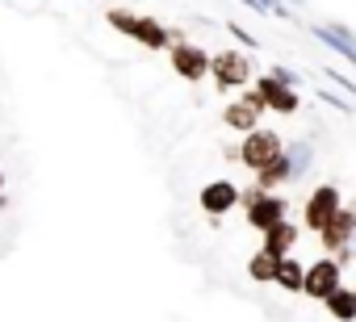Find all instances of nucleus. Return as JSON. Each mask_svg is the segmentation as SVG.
<instances>
[{
    "instance_id": "f257e3e1",
    "label": "nucleus",
    "mask_w": 356,
    "mask_h": 322,
    "mask_svg": "<svg viewBox=\"0 0 356 322\" xmlns=\"http://www.w3.org/2000/svg\"><path fill=\"white\" fill-rule=\"evenodd\" d=\"M239 205H243V214H248V226L252 230H273L277 222H285V214H289V201L281 197V193H268V189H260V185H252V189H243L239 193Z\"/></svg>"
},
{
    "instance_id": "f03ea898",
    "label": "nucleus",
    "mask_w": 356,
    "mask_h": 322,
    "mask_svg": "<svg viewBox=\"0 0 356 322\" xmlns=\"http://www.w3.org/2000/svg\"><path fill=\"white\" fill-rule=\"evenodd\" d=\"M105 22H109L113 30L130 34V38H134L138 46H147V51H168V46H172L168 30H163L155 17H138V13H130V9H109Z\"/></svg>"
},
{
    "instance_id": "7ed1b4c3",
    "label": "nucleus",
    "mask_w": 356,
    "mask_h": 322,
    "mask_svg": "<svg viewBox=\"0 0 356 322\" xmlns=\"http://www.w3.org/2000/svg\"><path fill=\"white\" fill-rule=\"evenodd\" d=\"M210 80L218 92H243L252 84V59L243 51H218L210 59Z\"/></svg>"
},
{
    "instance_id": "20e7f679",
    "label": "nucleus",
    "mask_w": 356,
    "mask_h": 322,
    "mask_svg": "<svg viewBox=\"0 0 356 322\" xmlns=\"http://www.w3.org/2000/svg\"><path fill=\"white\" fill-rule=\"evenodd\" d=\"M285 155V142H281V134L277 130H252V134H243V142H239V164L243 168H252V172H264L273 159H281Z\"/></svg>"
},
{
    "instance_id": "39448f33",
    "label": "nucleus",
    "mask_w": 356,
    "mask_h": 322,
    "mask_svg": "<svg viewBox=\"0 0 356 322\" xmlns=\"http://www.w3.org/2000/svg\"><path fill=\"white\" fill-rule=\"evenodd\" d=\"M268 109H264V96L256 92V84L252 88H243L227 109H222V121H227V130H235V134H252V130H260V117H264Z\"/></svg>"
},
{
    "instance_id": "423d86ee",
    "label": "nucleus",
    "mask_w": 356,
    "mask_h": 322,
    "mask_svg": "<svg viewBox=\"0 0 356 322\" xmlns=\"http://www.w3.org/2000/svg\"><path fill=\"white\" fill-rule=\"evenodd\" d=\"M339 210H343V197H339L335 185H318V189H310V197H306V205H302V230L323 235V226H327Z\"/></svg>"
},
{
    "instance_id": "0eeeda50",
    "label": "nucleus",
    "mask_w": 356,
    "mask_h": 322,
    "mask_svg": "<svg viewBox=\"0 0 356 322\" xmlns=\"http://www.w3.org/2000/svg\"><path fill=\"white\" fill-rule=\"evenodd\" d=\"M335 289H343V260H335V255H318L314 264H306V285H302L306 297L327 301Z\"/></svg>"
},
{
    "instance_id": "6e6552de",
    "label": "nucleus",
    "mask_w": 356,
    "mask_h": 322,
    "mask_svg": "<svg viewBox=\"0 0 356 322\" xmlns=\"http://www.w3.org/2000/svg\"><path fill=\"white\" fill-rule=\"evenodd\" d=\"M210 51L206 46H193V42H176V46H168V63H172V71L181 76L185 84H202V80H210Z\"/></svg>"
},
{
    "instance_id": "1a4fd4ad",
    "label": "nucleus",
    "mask_w": 356,
    "mask_h": 322,
    "mask_svg": "<svg viewBox=\"0 0 356 322\" xmlns=\"http://www.w3.org/2000/svg\"><path fill=\"white\" fill-rule=\"evenodd\" d=\"M352 235H356V214L343 205L327 226H323V235H318V243H323V251H331L335 260H348V247H352Z\"/></svg>"
},
{
    "instance_id": "9d476101",
    "label": "nucleus",
    "mask_w": 356,
    "mask_h": 322,
    "mask_svg": "<svg viewBox=\"0 0 356 322\" xmlns=\"http://www.w3.org/2000/svg\"><path fill=\"white\" fill-rule=\"evenodd\" d=\"M256 92L264 96V109H273V113H281V117H293V113L302 109V101H298V88L281 84L277 76H260V80H256Z\"/></svg>"
},
{
    "instance_id": "9b49d317",
    "label": "nucleus",
    "mask_w": 356,
    "mask_h": 322,
    "mask_svg": "<svg viewBox=\"0 0 356 322\" xmlns=\"http://www.w3.org/2000/svg\"><path fill=\"white\" fill-rule=\"evenodd\" d=\"M202 210L210 214V218H222V214H231L235 205H239V189L231 185V180H214V185H206L202 189Z\"/></svg>"
},
{
    "instance_id": "f8f14e48",
    "label": "nucleus",
    "mask_w": 356,
    "mask_h": 322,
    "mask_svg": "<svg viewBox=\"0 0 356 322\" xmlns=\"http://www.w3.org/2000/svg\"><path fill=\"white\" fill-rule=\"evenodd\" d=\"M298 235H302V226H298V222H289V218H285V222H277V226H273V230H264V243H260V247H264V251H273V255H281V260H285V255H289V251H293V243H298Z\"/></svg>"
},
{
    "instance_id": "ddd939ff",
    "label": "nucleus",
    "mask_w": 356,
    "mask_h": 322,
    "mask_svg": "<svg viewBox=\"0 0 356 322\" xmlns=\"http://www.w3.org/2000/svg\"><path fill=\"white\" fill-rule=\"evenodd\" d=\"M277 268H281V255H273V251H264V247L248 260V276H252L256 285H277Z\"/></svg>"
},
{
    "instance_id": "4468645a",
    "label": "nucleus",
    "mask_w": 356,
    "mask_h": 322,
    "mask_svg": "<svg viewBox=\"0 0 356 322\" xmlns=\"http://www.w3.org/2000/svg\"><path fill=\"white\" fill-rule=\"evenodd\" d=\"M293 180V168H289V155H281V159H273V164L264 168V172H256V185L260 189H268V193H277L281 185H289Z\"/></svg>"
},
{
    "instance_id": "2eb2a0df",
    "label": "nucleus",
    "mask_w": 356,
    "mask_h": 322,
    "mask_svg": "<svg viewBox=\"0 0 356 322\" xmlns=\"http://www.w3.org/2000/svg\"><path fill=\"white\" fill-rule=\"evenodd\" d=\"M323 305H327V314H331L335 322H352V318H356V293H352V285L335 289Z\"/></svg>"
},
{
    "instance_id": "dca6fc26",
    "label": "nucleus",
    "mask_w": 356,
    "mask_h": 322,
    "mask_svg": "<svg viewBox=\"0 0 356 322\" xmlns=\"http://www.w3.org/2000/svg\"><path fill=\"white\" fill-rule=\"evenodd\" d=\"M277 285H281L285 293H302V285H306V264H298L293 255H285L281 268H277Z\"/></svg>"
},
{
    "instance_id": "f3484780",
    "label": "nucleus",
    "mask_w": 356,
    "mask_h": 322,
    "mask_svg": "<svg viewBox=\"0 0 356 322\" xmlns=\"http://www.w3.org/2000/svg\"><path fill=\"white\" fill-rule=\"evenodd\" d=\"M285 155H289V168H293V176H298V172H306V164H310V146H306V142H293V146H285Z\"/></svg>"
},
{
    "instance_id": "a211bd4d",
    "label": "nucleus",
    "mask_w": 356,
    "mask_h": 322,
    "mask_svg": "<svg viewBox=\"0 0 356 322\" xmlns=\"http://www.w3.org/2000/svg\"><path fill=\"white\" fill-rule=\"evenodd\" d=\"M348 260H356V235H352V247H348Z\"/></svg>"
},
{
    "instance_id": "6ab92c4d",
    "label": "nucleus",
    "mask_w": 356,
    "mask_h": 322,
    "mask_svg": "<svg viewBox=\"0 0 356 322\" xmlns=\"http://www.w3.org/2000/svg\"><path fill=\"white\" fill-rule=\"evenodd\" d=\"M0 189H5V176H0Z\"/></svg>"
},
{
    "instance_id": "aec40b11",
    "label": "nucleus",
    "mask_w": 356,
    "mask_h": 322,
    "mask_svg": "<svg viewBox=\"0 0 356 322\" xmlns=\"http://www.w3.org/2000/svg\"><path fill=\"white\" fill-rule=\"evenodd\" d=\"M352 293H356V285H352Z\"/></svg>"
}]
</instances>
